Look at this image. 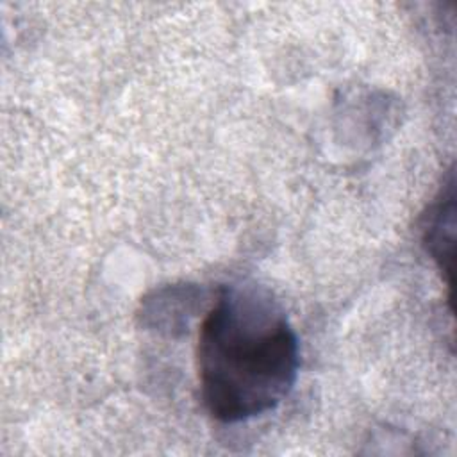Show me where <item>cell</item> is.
Masks as SVG:
<instances>
[{"label": "cell", "instance_id": "cell-1", "mask_svg": "<svg viewBox=\"0 0 457 457\" xmlns=\"http://www.w3.org/2000/svg\"><path fill=\"white\" fill-rule=\"evenodd\" d=\"M209 414L239 423L275 409L293 389L300 348L282 307L259 286H227L205 314L198 346Z\"/></svg>", "mask_w": 457, "mask_h": 457}, {"label": "cell", "instance_id": "cell-2", "mask_svg": "<svg viewBox=\"0 0 457 457\" xmlns=\"http://www.w3.org/2000/svg\"><path fill=\"white\" fill-rule=\"evenodd\" d=\"M423 245L428 255L445 273L452 271L455 248V180L450 173V182L441 189L439 196L428 209L423 225Z\"/></svg>", "mask_w": 457, "mask_h": 457}]
</instances>
